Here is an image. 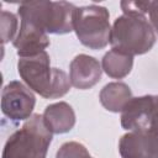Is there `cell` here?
Returning <instances> with one entry per match:
<instances>
[{"mask_svg": "<svg viewBox=\"0 0 158 158\" xmlns=\"http://www.w3.org/2000/svg\"><path fill=\"white\" fill-rule=\"evenodd\" d=\"M17 26H19V20L17 16L12 12L1 11V40L2 44L7 43L9 41H14L15 37L17 36Z\"/></svg>", "mask_w": 158, "mask_h": 158, "instance_id": "14", "label": "cell"}, {"mask_svg": "<svg viewBox=\"0 0 158 158\" xmlns=\"http://www.w3.org/2000/svg\"><path fill=\"white\" fill-rule=\"evenodd\" d=\"M133 67V57L126 53L111 49L105 53L101 60V68L106 75L114 79H122L127 77Z\"/></svg>", "mask_w": 158, "mask_h": 158, "instance_id": "13", "label": "cell"}, {"mask_svg": "<svg viewBox=\"0 0 158 158\" xmlns=\"http://www.w3.org/2000/svg\"><path fill=\"white\" fill-rule=\"evenodd\" d=\"M153 95L132 98L121 111V126L127 131L147 132Z\"/></svg>", "mask_w": 158, "mask_h": 158, "instance_id": "10", "label": "cell"}, {"mask_svg": "<svg viewBox=\"0 0 158 158\" xmlns=\"http://www.w3.org/2000/svg\"><path fill=\"white\" fill-rule=\"evenodd\" d=\"M77 7L68 1H23L19 5L20 21L30 22L47 33L65 35L73 31Z\"/></svg>", "mask_w": 158, "mask_h": 158, "instance_id": "3", "label": "cell"}, {"mask_svg": "<svg viewBox=\"0 0 158 158\" xmlns=\"http://www.w3.org/2000/svg\"><path fill=\"white\" fill-rule=\"evenodd\" d=\"M110 14L100 5L77 7L73 31L80 43L90 49H102L110 43Z\"/></svg>", "mask_w": 158, "mask_h": 158, "instance_id": "5", "label": "cell"}, {"mask_svg": "<svg viewBox=\"0 0 158 158\" xmlns=\"http://www.w3.org/2000/svg\"><path fill=\"white\" fill-rule=\"evenodd\" d=\"M148 16H149L148 21L152 28L154 30L156 35H158V1H149Z\"/></svg>", "mask_w": 158, "mask_h": 158, "instance_id": "17", "label": "cell"}, {"mask_svg": "<svg viewBox=\"0 0 158 158\" xmlns=\"http://www.w3.org/2000/svg\"><path fill=\"white\" fill-rule=\"evenodd\" d=\"M52 135L42 115L33 114L21 128L9 136L1 158H46Z\"/></svg>", "mask_w": 158, "mask_h": 158, "instance_id": "4", "label": "cell"}, {"mask_svg": "<svg viewBox=\"0 0 158 158\" xmlns=\"http://www.w3.org/2000/svg\"><path fill=\"white\" fill-rule=\"evenodd\" d=\"M56 158H93L83 143L69 141L63 143L56 153Z\"/></svg>", "mask_w": 158, "mask_h": 158, "instance_id": "15", "label": "cell"}, {"mask_svg": "<svg viewBox=\"0 0 158 158\" xmlns=\"http://www.w3.org/2000/svg\"><path fill=\"white\" fill-rule=\"evenodd\" d=\"M118 152L122 158H158V136L128 131L118 141Z\"/></svg>", "mask_w": 158, "mask_h": 158, "instance_id": "7", "label": "cell"}, {"mask_svg": "<svg viewBox=\"0 0 158 158\" xmlns=\"http://www.w3.org/2000/svg\"><path fill=\"white\" fill-rule=\"evenodd\" d=\"M147 132H151L158 136V95H153V104L148 118V128Z\"/></svg>", "mask_w": 158, "mask_h": 158, "instance_id": "16", "label": "cell"}, {"mask_svg": "<svg viewBox=\"0 0 158 158\" xmlns=\"http://www.w3.org/2000/svg\"><path fill=\"white\" fill-rule=\"evenodd\" d=\"M12 43L20 58L36 56L51 44L47 32L25 21H20V28Z\"/></svg>", "mask_w": 158, "mask_h": 158, "instance_id": "9", "label": "cell"}, {"mask_svg": "<svg viewBox=\"0 0 158 158\" xmlns=\"http://www.w3.org/2000/svg\"><path fill=\"white\" fill-rule=\"evenodd\" d=\"M36 98L33 91L23 83L12 80L1 91V111L12 121L28 120L33 114Z\"/></svg>", "mask_w": 158, "mask_h": 158, "instance_id": "6", "label": "cell"}, {"mask_svg": "<svg viewBox=\"0 0 158 158\" xmlns=\"http://www.w3.org/2000/svg\"><path fill=\"white\" fill-rule=\"evenodd\" d=\"M42 117L46 127L52 133L57 135L69 132L75 125V112L65 101H59L46 106Z\"/></svg>", "mask_w": 158, "mask_h": 158, "instance_id": "11", "label": "cell"}, {"mask_svg": "<svg viewBox=\"0 0 158 158\" xmlns=\"http://www.w3.org/2000/svg\"><path fill=\"white\" fill-rule=\"evenodd\" d=\"M154 43L156 32L146 15L122 14L114 21L110 33L112 49L133 57L149 52Z\"/></svg>", "mask_w": 158, "mask_h": 158, "instance_id": "2", "label": "cell"}, {"mask_svg": "<svg viewBox=\"0 0 158 158\" xmlns=\"http://www.w3.org/2000/svg\"><path fill=\"white\" fill-rule=\"evenodd\" d=\"M102 74V68L99 60L88 54H78L73 58L69 65V79L72 86L86 90L96 85Z\"/></svg>", "mask_w": 158, "mask_h": 158, "instance_id": "8", "label": "cell"}, {"mask_svg": "<svg viewBox=\"0 0 158 158\" xmlns=\"http://www.w3.org/2000/svg\"><path fill=\"white\" fill-rule=\"evenodd\" d=\"M17 72L25 84L44 99L62 98L72 86L64 70L51 67V58L46 51L32 57L20 58Z\"/></svg>", "mask_w": 158, "mask_h": 158, "instance_id": "1", "label": "cell"}, {"mask_svg": "<svg viewBox=\"0 0 158 158\" xmlns=\"http://www.w3.org/2000/svg\"><path fill=\"white\" fill-rule=\"evenodd\" d=\"M132 98L131 88L122 81H112L106 84L99 94L101 105L111 112H121Z\"/></svg>", "mask_w": 158, "mask_h": 158, "instance_id": "12", "label": "cell"}]
</instances>
